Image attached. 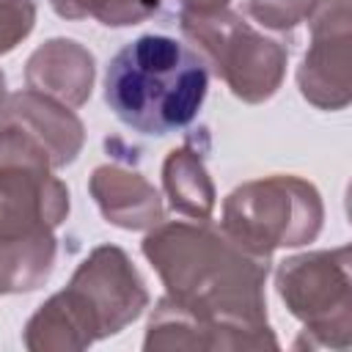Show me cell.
Returning <instances> with one entry per match:
<instances>
[{"mask_svg": "<svg viewBox=\"0 0 352 352\" xmlns=\"http://www.w3.org/2000/svg\"><path fill=\"white\" fill-rule=\"evenodd\" d=\"M209 91V69L195 50L162 33L124 44L104 72V102L140 135H170L195 121Z\"/></svg>", "mask_w": 352, "mask_h": 352, "instance_id": "obj_1", "label": "cell"}]
</instances>
